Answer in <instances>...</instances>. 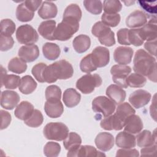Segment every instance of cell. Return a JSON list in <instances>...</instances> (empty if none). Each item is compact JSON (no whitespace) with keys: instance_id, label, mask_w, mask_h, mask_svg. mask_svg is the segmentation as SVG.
<instances>
[{"instance_id":"4fadbf2b","label":"cell","mask_w":157,"mask_h":157,"mask_svg":"<svg viewBox=\"0 0 157 157\" xmlns=\"http://www.w3.org/2000/svg\"><path fill=\"white\" fill-rule=\"evenodd\" d=\"M20 99L18 94L13 91L5 90L1 93V105L7 110H12L17 106Z\"/></svg>"},{"instance_id":"f1b7e54d","label":"cell","mask_w":157,"mask_h":157,"mask_svg":"<svg viewBox=\"0 0 157 157\" xmlns=\"http://www.w3.org/2000/svg\"><path fill=\"white\" fill-rule=\"evenodd\" d=\"M58 13L56 6L52 2L44 1L38 10V15L42 19L55 18Z\"/></svg>"},{"instance_id":"277c9868","label":"cell","mask_w":157,"mask_h":157,"mask_svg":"<svg viewBox=\"0 0 157 157\" xmlns=\"http://www.w3.org/2000/svg\"><path fill=\"white\" fill-rule=\"evenodd\" d=\"M43 132L47 139L62 141L68 136L69 129L63 123L51 122L45 126Z\"/></svg>"},{"instance_id":"ba28073f","label":"cell","mask_w":157,"mask_h":157,"mask_svg":"<svg viewBox=\"0 0 157 157\" xmlns=\"http://www.w3.org/2000/svg\"><path fill=\"white\" fill-rule=\"evenodd\" d=\"M115 104L109 98L104 96L95 98L92 101V109L98 113L101 114L104 117H107L115 112Z\"/></svg>"},{"instance_id":"ab89813d","label":"cell","mask_w":157,"mask_h":157,"mask_svg":"<svg viewBox=\"0 0 157 157\" xmlns=\"http://www.w3.org/2000/svg\"><path fill=\"white\" fill-rule=\"evenodd\" d=\"M44 121V117L40 111L37 109H34L31 115L24 120L25 124L32 128H37L40 126Z\"/></svg>"},{"instance_id":"d590c367","label":"cell","mask_w":157,"mask_h":157,"mask_svg":"<svg viewBox=\"0 0 157 157\" xmlns=\"http://www.w3.org/2000/svg\"><path fill=\"white\" fill-rule=\"evenodd\" d=\"M34 15V12L29 9L24 2L20 4L16 10V17L18 20L21 22H27L31 21Z\"/></svg>"},{"instance_id":"52a82bcc","label":"cell","mask_w":157,"mask_h":157,"mask_svg":"<svg viewBox=\"0 0 157 157\" xmlns=\"http://www.w3.org/2000/svg\"><path fill=\"white\" fill-rule=\"evenodd\" d=\"M16 38L21 44L33 45L39 39V35L34 28L28 24L20 26L16 31Z\"/></svg>"},{"instance_id":"ffe728a7","label":"cell","mask_w":157,"mask_h":157,"mask_svg":"<svg viewBox=\"0 0 157 157\" xmlns=\"http://www.w3.org/2000/svg\"><path fill=\"white\" fill-rule=\"evenodd\" d=\"M44 110L47 116L55 118L63 114L64 107L60 100H48L45 103Z\"/></svg>"},{"instance_id":"30bf717a","label":"cell","mask_w":157,"mask_h":157,"mask_svg":"<svg viewBox=\"0 0 157 157\" xmlns=\"http://www.w3.org/2000/svg\"><path fill=\"white\" fill-rule=\"evenodd\" d=\"M151 97V94L148 91L140 89L132 92L128 99L134 107L140 109L149 102Z\"/></svg>"},{"instance_id":"9f6ffc18","label":"cell","mask_w":157,"mask_h":157,"mask_svg":"<svg viewBox=\"0 0 157 157\" xmlns=\"http://www.w3.org/2000/svg\"><path fill=\"white\" fill-rule=\"evenodd\" d=\"M156 152V144L153 145L143 147L140 150V155L141 156H150L154 155Z\"/></svg>"},{"instance_id":"e575fe53","label":"cell","mask_w":157,"mask_h":157,"mask_svg":"<svg viewBox=\"0 0 157 157\" xmlns=\"http://www.w3.org/2000/svg\"><path fill=\"white\" fill-rule=\"evenodd\" d=\"M81 144L82 139L80 136L74 132H69L67 137L63 140V145L68 151L76 149Z\"/></svg>"},{"instance_id":"7a4b0ae2","label":"cell","mask_w":157,"mask_h":157,"mask_svg":"<svg viewBox=\"0 0 157 157\" xmlns=\"http://www.w3.org/2000/svg\"><path fill=\"white\" fill-rule=\"evenodd\" d=\"M74 74L72 64L64 59H61L47 66L43 73L44 82L52 83L58 79L66 80L71 78Z\"/></svg>"},{"instance_id":"5b68a950","label":"cell","mask_w":157,"mask_h":157,"mask_svg":"<svg viewBox=\"0 0 157 157\" xmlns=\"http://www.w3.org/2000/svg\"><path fill=\"white\" fill-rule=\"evenodd\" d=\"M91 33L104 45L112 47L115 44L114 33L102 21H98L93 26Z\"/></svg>"},{"instance_id":"2e32d148","label":"cell","mask_w":157,"mask_h":157,"mask_svg":"<svg viewBox=\"0 0 157 157\" xmlns=\"http://www.w3.org/2000/svg\"><path fill=\"white\" fill-rule=\"evenodd\" d=\"M67 156H105L103 153L99 151L91 145H80L76 149L67 152Z\"/></svg>"},{"instance_id":"8992f818","label":"cell","mask_w":157,"mask_h":157,"mask_svg":"<svg viewBox=\"0 0 157 157\" xmlns=\"http://www.w3.org/2000/svg\"><path fill=\"white\" fill-rule=\"evenodd\" d=\"M101 77L97 74H87L78 78L76 82V88L83 94L92 93L95 88L101 85Z\"/></svg>"},{"instance_id":"1f68e13d","label":"cell","mask_w":157,"mask_h":157,"mask_svg":"<svg viewBox=\"0 0 157 157\" xmlns=\"http://www.w3.org/2000/svg\"><path fill=\"white\" fill-rule=\"evenodd\" d=\"M42 52L44 57L48 60H55L57 59L61 53L59 47L52 42H46L42 47Z\"/></svg>"},{"instance_id":"d6a6232c","label":"cell","mask_w":157,"mask_h":157,"mask_svg":"<svg viewBox=\"0 0 157 157\" xmlns=\"http://www.w3.org/2000/svg\"><path fill=\"white\" fill-rule=\"evenodd\" d=\"M82 10L76 4H71L66 9L63 13V19H68L79 22L82 18Z\"/></svg>"},{"instance_id":"f907efd6","label":"cell","mask_w":157,"mask_h":157,"mask_svg":"<svg viewBox=\"0 0 157 157\" xmlns=\"http://www.w3.org/2000/svg\"><path fill=\"white\" fill-rule=\"evenodd\" d=\"M129 29L128 28H121L117 31V39L120 44L124 45H131L128 39Z\"/></svg>"},{"instance_id":"603a6c76","label":"cell","mask_w":157,"mask_h":157,"mask_svg":"<svg viewBox=\"0 0 157 157\" xmlns=\"http://www.w3.org/2000/svg\"><path fill=\"white\" fill-rule=\"evenodd\" d=\"M136 144L139 147L143 148L156 144V136L155 130L151 133L148 130L139 132L136 137Z\"/></svg>"},{"instance_id":"e0dca14e","label":"cell","mask_w":157,"mask_h":157,"mask_svg":"<svg viewBox=\"0 0 157 157\" xmlns=\"http://www.w3.org/2000/svg\"><path fill=\"white\" fill-rule=\"evenodd\" d=\"M94 142L98 149L102 151H107L113 147L114 138L110 133L102 132L96 136Z\"/></svg>"},{"instance_id":"4316f807","label":"cell","mask_w":157,"mask_h":157,"mask_svg":"<svg viewBox=\"0 0 157 157\" xmlns=\"http://www.w3.org/2000/svg\"><path fill=\"white\" fill-rule=\"evenodd\" d=\"M81 99V95L74 88L66 89L63 93V101L66 106L69 108L77 105Z\"/></svg>"},{"instance_id":"7c38bea8","label":"cell","mask_w":157,"mask_h":157,"mask_svg":"<svg viewBox=\"0 0 157 157\" xmlns=\"http://www.w3.org/2000/svg\"><path fill=\"white\" fill-rule=\"evenodd\" d=\"M134 51L129 47L120 46L115 48L113 52L115 61L121 65H126L132 61Z\"/></svg>"},{"instance_id":"6f0895ef","label":"cell","mask_w":157,"mask_h":157,"mask_svg":"<svg viewBox=\"0 0 157 157\" xmlns=\"http://www.w3.org/2000/svg\"><path fill=\"white\" fill-rule=\"evenodd\" d=\"M25 4L26 6L32 10L33 12H35L36 10H37L39 6L42 3V1L41 0H35V1H24Z\"/></svg>"},{"instance_id":"5bb4252c","label":"cell","mask_w":157,"mask_h":157,"mask_svg":"<svg viewBox=\"0 0 157 157\" xmlns=\"http://www.w3.org/2000/svg\"><path fill=\"white\" fill-rule=\"evenodd\" d=\"M147 22V14L141 10H136L131 13L126 19L128 27L134 29L145 25Z\"/></svg>"},{"instance_id":"8d00e7d4","label":"cell","mask_w":157,"mask_h":157,"mask_svg":"<svg viewBox=\"0 0 157 157\" xmlns=\"http://www.w3.org/2000/svg\"><path fill=\"white\" fill-rule=\"evenodd\" d=\"M26 69L27 64L26 62L20 58H13L8 64L9 71L15 74H22L26 71Z\"/></svg>"},{"instance_id":"7bdbcfd3","label":"cell","mask_w":157,"mask_h":157,"mask_svg":"<svg viewBox=\"0 0 157 157\" xmlns=\"http://www.w3.org/2000/svg\"><path fill=\"white\" fill-rule=\"evenodd\" d=\"M60 151V145L55 142H48L44 147V153L47 157H56L59 155Z\"/></svg>"},{"instance_id":"7402d4cb","label":"cell","mask_w":157,"mask_h":157,"mask_svg":"<svg viewBox=\"0 0 157 157\" xmlns=\"http://www.w3.org/2000/svg\"><path fill=\"white\" fill-rule=\"evenodd\" d=\"M124 125V122L121 120L115 113L105 117L100 123L101 127L107 131H119L123 128Z\"/></svg>"},{"instance_id":"f35d334b","label":"cell","mask_w":157,"mask_h":157,"mask_svg":"<svg viewBox=\"0 0 157 157\" xmlns=\"http://www.w3.org/2000/svg\"><path fill=\"white\" fill-rule=\"evenodd\" d=\"M147 82V78L139 74L132 73L129 75L126 79L128 86L131 88H142Z\"/></svg>"},{"instance_id":"ac0fdd59","label":"cell","mask_w":157,"mask_h":157,"mask_svg":"<svg viewBox=\"0 0 157 157\" xmlns=\"http://www.w3.org/2000/svg\"><path fill=\"white\" fill-rule=\"evenodd\" d=\"M124 131L132 134H138L144 127L142 120L139 116L133 114L128 117L124 122Z\"/></svg>"},{"instance_id":"44dd1931","label":"cell","mask_w":157,"mask_h":157,"mask_svg":"<svg viewBox=\"0 0 157 157\" xmlns=\"http://www.w3.org/2000/svg\"><path fill=\"white\" fill-rule=\"evenodd\" d=\"M115 143L118 147L121 148H132L136 145V137L132 134L124 131L116 136Z\"/></svg>"},{"instance_id":"60d3db41","label":"cell","mask_w":157,"mask_h":157,"mask_svg":"<svg viewBox=\"0 0 157 157\" xmlns=\"http://www.w3.org/2000/svg\"><path fill=\"white\" fill-rule=\"evenodd\" d=\"M104 13L109 14L118 13L122 9V5L118 0H105L103 2Z\"/></svg>"},{"instance_id":"d6986e66","label":"cell","mask_w":157,"mask_h":157,"mask_svg":"<svg viewBox=\"0 0 157 157\" xmlns=\"http://www.w3.org/2000/svg\"><path fill=\"white\" fill-rule=\"evenodd\" d=\"M108 98L115 104H120L122 103L126 98V91L117 85L112 84L109 85L105 91Z\"/></svg>"},{"instance_id":"816d5d0a","label":"cell","mask_w":157,"mask_h":157,"mask_svg":"<svg viewBox=\"0 0 157 157\" xmlns=\"http://www.w3.org/2000/svg\"><path fill=\"white\" fill-rule=\"evenodd\" d=\"M138 2L145 11L150 13H154L155 15L156 12V1L150 2L139 1Z\"/></svg>"},{"instance_id":"c3c4849f","label":"cell","mask_w":157,"mask_h":157,"mask_svg":"<svg viewBox=\"0 0 157 157\" xmlns=\"http://www.w3.org/2000/svg\"><path fill=\"white\" fill-rule=\"evenodd\" d=\"M47 64L44 63H39L34 65L31 70L32 74L35 77V78L40 83H44L43 79V73L45 68L47 67Z\"/></svg>"},{"instance_id":"ee69618b","label":"cell","mask_w":157,"mask_h":157,"mask_svg":"<svg viewBox=\"0 0 157 157\" xmlns=\"http://www.w3.org/2000/svg\"><path fill=\"white\" fill-rule=\"evenodd\" d=\"M15 30V24L10 19L6 18L1 21V34L11 36Z\"/></svg>"},{"instance_id":"7dc6e473","label":"cell","mask_w":157,"mask_h":157,"mask_svg":"<svg viewBox=\"0 0 157 157\" xmlns=\"http://www.w3.org/2000/svg\"><path fill=\"white\" fill-rule=\"evenodd\" d=\"M128 39L130 44L133 45L136 47L141 46L144 42V41L142 40L140 36L139 28L129 29Z\"/></svg>"},{"instance_id":"83f0119b","label":"cell","mask_w":157,"mask_h":157,"mask_svg":"<svg viewBox=\"0 0 157 157\" xmlns=\"http://www.w3.org/2000/svg\"><path fill=\"white\" fill-rule=\"evenodd\" d=\"M34 110L33 105L28 101L21 102L16 107L14 115L15 116L21 120H25L28 118Z\"/></svg>"},{"instance_id":"836d02e7","label":"cell","mask_w":157,"mask_h":157,"mask_svg":"<svg viewBox=\"0 0 157 157\" xmlns=\"http://www.w3.org/2000/svg\"><path fill=\"white\" fill-rule=\"evenodd\" d=\"M98 67L96 61L92 53L83 57L80 63V70L85 73L90 74L96 71Z\"/></svg>"},{"instance_id":"4dcf8cb0","label":"cell","mask_w":157,"mask_h":157,"mask_svg":"<svg viewBox=\"0 0 157 157\" xmlns=\"http://www.w3.org/2000/svg\"><path fill=\"white\" fill-rule=\"evenodd\" d=\"M37 83L30 75H26L21 77L18 89L24 94L32 93L37 87Z\"/></svg>"},{"instance_id":"11a10c76","label":"cell","mask_w":157,"mask_h":157,"mask_svg":"<svg viewBox=\"0 0 157 157\" xmlns=\"http://www.w3.org/2000/svg\"><path fill=\"white\" fill-rule=\"evenodd\" d=\"M144 48L150 55L155 56L156 55V39L147 41L144 44Z\"/></svg>"},{"instance_id":"74e56055","label":"cell","mask_w":157,"mask_h":157,"mask_svg":"<svg viewBox=\"0 0 157 157\" xmlns=\"http://www.w3.org/2000/svg\"><path fill=\"white\" fill-rule=\"evenodd\" d=\"M136 110L132 108V107L128 102H123L120 104L117 109L115 114L117 117L124 122L125 120L131 115L135 114Z\"/></svg>"},{"instance_id":"681fc988","label":"cell","mask_w":157,"mask_h":157,"mask_svg":"<svg viewBox=\"0 0 157 157\" xmlns=\"http://www.w3.org/2000/svg\"><path fill=\"white\" fill-rule=\"evenodd\" d=\"M14 44V40L11 36H0V50L2 52L7 51L11 49Z\"/></svg>"},{"instance_id":"6da1fadb","label":"cell","mask_w":157,"mask_h":157,"mask_svg":"<svg viewBox=\"0 0 157 157\" xmlns=\"http://www.w3.org/2000/svg\"><path fill=\"white\" fill-rule=\"evenodd\" d=\"M133 70L139 74L147 76L149 80L156 82V58L144 49L136 52L133 59Z\"/></svg>"},{"instance_id":"b9f144b4","label":"cell","mask_w":157,"mask_h":157,"mask_svg":"<svg viewBox=\"0 0 157 157\" xmlns=\"http://www.w3.org/2000/svg\"><path fill=\"white\" fill-rule=\"evenodd\" d=\"M83 5L86 10L94 15H98L102 12V4L99 0H85Z\"/></svg>"},{"instance_id":"8fae6325","label":"cell","mask_w":157,"mask_h":157,"mask_svg":"<svg viewBox=\"0 0 157 157\" xmlns=\"http://www.w3.org/2000/svg\"><path fill=\"white\" fill-rule=\"evenodd\" d=\"M156 17H152L148 23L139 28V34L144 41H150L156 39L157 37V26Z\"/></svg>"},{"instance_id":"d4e9b609","label":"cell","mask_w":157,"mask_h":157,"mask_svg":"<svg viewBox=\"0 0 157 157\" xmlns=\"http://www.w3.org/2000/svg\"><path fill=\"white\" fill-rule=\"evenodd\" d=\"M98 64V67H102L107 65L110 61L109 50L105 47L102 46L96 47L92 51Z\"/></svg>"},{"instance_id":"484cf974","label":"cell","mask_w":157,"mask_h":157,"mask_svg":"<svg viewBox=\"0 0 157 157\" xmlns=\"http://www.w3.org/2000/svg\"><path fill=\"white\" fill-rule=\"evenodd\" d=\"M21 78L20 76L14 74H7V71L1 66V86L6 88L13 90L19 86Z\"/></svg>"},{"instance_id":"f5cc1de1","label":"cell","mask_w":157,"mask_h":157,"mask_svg":"<svg viewBox=\"0 0 157 157\" xmlns=\"http://www.w3.org/2000/svg\"><path fill=\"white\" fill-rule=\"evenodd\" d=\"M139 156L137 150L132 148H123L120 149L117 151L116 156H134L137 157Z\"/></svg>"},{"instance_id":"cb8c5ba5","label":"cell","mask_w":157,"mask_h":157,"mask_svg":"<svg viewBox=\"0 0 157 157\" xmlns=\"http://www.w3.org/2000/svg\"><path fill=\"white\" fill-rule=\"evenodd\" d=\"M56 29V21L53 20H49L42 21L38 27L39 34L44 39L54 40V33Z\"/></svg>"},{"instance_id":"db71d44e","label":"cell","mask_w":157,"mask_h":157,"mask_svg":"<svg viewBox=\"0 0 157 157\" xmlns=\"http://www.w3.org/2000/svg\"><path fill=\"white\" fill-rule=\"evenodd\" d=\"M1 129L2 130L8 127L11 122V115L7 111L1 110Z\"/></svg>"},{"instance_id":"9c48e42d","label":"cell","mask_w":157,"mask_h":157,"mask_svg":"<svg viewBox=\"0 0 157 157\" xmlns=\"http://www.w3.org/2000/svg\"><path fill=\"white\" fill-rule=\"evenodd\" d=\"M131 72V67L126 65L116 64L113 65L110 69V73L114 83L124 88H128L126 79Z\"/></svg>"},{"instance_id":"f6af8a7d","label":"cell","mask_w":157,"mask_h":157,"mask_svg":"<svg viewBox=\"0 0 157 157\" xmlns=\"http://www.w3.org/2000/svg\"><path fill=\"white\" fill-rule=\"evenodd\" d=\"M121 17L118 13L109 14L106 13H103L101 16V21L107 25V26L115 27L120 22Z\"/></svg>"},{"instance_id":"9a60e30c","label":"cell","mask_w":157,"mask_h":157,"mask_svg":"<svg viewBox=\"0 0 157 157\" xmlns=\"http://www.w3.org/2000/svg\"><path fill=\"white\" fill-rule=\"evenodd\" d=\"M18 55L26 63H30L35 61L39 57V50L35 44L23 45L19 48Z\"/></svg>"},{"instance_id":"f546056e","label":"cell","mask_w":157,"mask_h":157,"mask_svg":"<svg viewBox=\"0 0 157 157\" xmlns=\"http://www.w3.org/2000/svg\"><path fill=\"white\" fill-rule=\"evenodd\" d=\"M91 45V40L88 36L80 34L76 36L72 41V46L78 53L85 52Z\"/></svg>"},{"instance_id":"bcb514c9","label":"cell","mask_w":157,"mask_h":157,"mask_svg":"<svg viewBox=\"0 0 157 157\" xmlns=\"http://www.w3.org/2000/svg\"><path fill=\"white\" fill-rule=\"evenodd\" d=\"M61 98V90L59 86L52 85L47 87L45 90V98L48 100H60Z\"/></svg>"},{"instance_id":"680465c9","label":"cell","mask_w":157,"mask_h":157,"mask_svg":"<svg viewBox=\"0 0 157 157\" xmlns=\"http://www.w3.org/2000/svg\"><path fill=\"white\" fill-rule=\"evenodd\" d=\"M130 2V3H131V4H134V2H134V1H130V2ZM128 3H129V1H128V4H126V6H128H128H129V4H128Z\"/></svg>"},{"instance_id":"3957f363","label":"cell","mask_w":157,"mask_h":157,"mask_svg":"<svg viewBox=\"0 0 157 157\" xmlns=\"http://www.w3.org/2000/svg\"><path fill=\"white\" fill-rule=\"evenodd\" d=\"M79 22L68 19H63L58 23L54 33L55 40L66 41L71 39L72 36L78 31Z\"/></svg>"}]
</instances>
